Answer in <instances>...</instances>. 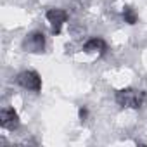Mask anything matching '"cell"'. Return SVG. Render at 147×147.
Segmentation results:
<instances>
[{"instance_id": "6", "label": "cell", "mask_w": 147, "mask_h": 147, "mask_svg": "<svg viewBox=\"0 0 147 147\" xmlns=\"http://www.w3.org/2000/svg\"><path fill=\"white\" fill-rule=\"evenodd\" d=\"M82 50H83L85 54L102 55V54H106V50H107V43H106V40L100 38V36H92V38H88V40L82 45Z\"/></svg>"}, {"instance_id": "4", "label": "cell", "mask_w": 147, "mask_h": 147, "mask_svg": "<svg viewBox=\"0 0 147 147\" xmlns=\"http://www.w3.org/2000/svg\"><path fill=\"white\" fill-rule=\"evenodd\" d=\"M45 19H47V23L50 24L52 35H59V33L62 31V26H64V24L67 23V19H69V14H67V11H64V9L54 7V9H49V11L45 12Z\"/></svg>"}, {"instance_id": "1", "label": "cell", "mask_w": 147, "mask_h": 147, "mask_svg": "<svg viewBox=\"0 0 147 147\" xmlns=\"http://www.w3.org/2000/svg\"><path fill=\"white\" fill-rule=\"evenodd\" d=\"M145 99H147V94L138 88H121L114 95L116 104L125 109H140Z\"/></svg>"}, {"instance_id": "8", "label": "cell", "mask_w": 147, "mask_h": 147, "mask_svg": "<svg viewBox=\"0 0 147 147\" xmlns=\"http://www.w3.org/2000/svg\"><path fill=\"white\" fill-rule=\"evenodd\" d=\"M87 118H88V109L83 106V107H80V119L82 121H87Z\"/></svg>"}, {"instance_id": "5", "label": "cell", "mask_w": 147, "mask_h": 147, "mask_svg": "<svg viewBox=\"0 0 147 147\" xmlns=\"http://www.w3.org/2000/svg\"><path fill=\"white\" fill-rule=\"evenodd\" d=\"M21 125V119H19V114L14 111V107H4L0 111V126L4 130H9V131H14L18 130Z\"/></svg>"}, {"instance_id": "3", "label": "cell", "mask_w": 147, "mask_h": 147, "mask_svg": "<svg viewBox=\"0 0 147 147\" xmlns=\"http://www.w3.org/2000/svg\"><path fill=\"white\" fill-rule=\"evenodd\" d=\"M16 83H18L21 88L28 90V92H35V94H38V92L42 90V78H40L38 73L33 71V69L21 71L19 75L16 76Z\"/></svg>"}, {"instance_id": "2", "label": "cell", "mask_w": 147, "mask_h": 147, "mask_svg": "<svg viewBox=\"0 0 147 147\" xmlns=\"http://www.w3.org/2000/svg\"><path fill=\"white\" fill-rule=\"evenodd\" d=\"M45 45H47V38H45L43 31H40V30L30 31L23 38V43H21L23 50L30 52V54H42L45 50Z\"/></svg>"}, {"instance_id": "7", "label": "cell", "mask_w": 147, "mask_h": 147, "mask_svg": "<svg viewBox=\"0 0 147 147\" xmlns=\"http://www.w3.org/2000/svg\"><path fill=\"white\" fill-rule=\"evenodd\" d=\"M121 16H123V21H125L126 24H137V23H138V16H137V12H135L131 7H123Z\"/></svg>"}]
</instances>
